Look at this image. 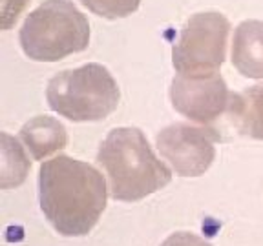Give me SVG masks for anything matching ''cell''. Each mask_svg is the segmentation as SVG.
Wrapping results in <instances>:
<instances>
[{
  "label": "cell",
  "instance_id": "1",
  "mask_svg": "<svg viewBox=\"0 0 263 246\" xmlns=\"http://www.w3.org/2000/svg\"><path fill=\"white\" fill-rule=\"evenodd\" d=\"M106 180L91 164L57 155L39 170V201L44 217L64 237H82L106 208Z\"/></svg>",
  "mask_w": 263,
  "mask_h": 246
},
{
  "label": "cell",
  "instance_id": "2",
  "mask_svg": "<svg viewBox=\"0 0 263 246\" xmlns=\"http://www.w3.org/2000/svg\"><path fill=\"white\" fill-rule=\"evenodd\" d=\"M97 164L106 173L108 192L115 201H141L172 180V172L137 128L111 130L99 146Z\"/></svg>",
  "mask_w": 263,
  "mask_h": 246
},
{
  "label": "cell",
  "instance_id": "3",
  "mask_svg": "<svg viewBox=\"0 0 263 246\" xmlns=\"http://www.w3.org/2000/svg\"><path fill=\"white\" fill-rule=\"evenodd\" d=\"M18 38L31 60L57 62L88 48L90 24L70 0H46L28 15Z\"/></svg>",
  "mask_w": 263,
  "mask_h": 246
},
{
  "label": "cell",
  "instance_id": "4",
  "mask_svg": "<svg viewBox=\"0 0 263 246\" xmlns=\"http://www.w3.org/2000/svg\"><path fill=\"white\" fill-rule=\"evenodd\" d=\"M48 106L73 122H95L111 115L121 100V91L110 71L101 64L66 70L48 82Z\"/></svg>",
  "mask_w": 263,
  "mask_h": 246
},
{
  "label": "cell",
  "instance_id": "5",
  "mask_svg": "<svg viewBox=\"0 0 263 246\" xmlns=\"http://www.w3.org/2000/svg\"><path fill=\"white\" fill-rule=\"evenodd\" d=\"M230 22L218 11L190 16L172 48V64L177 73L218 71L227 57Z\"/></svg>",
  "mask_w": 263,
  "mask_h": 246
},
{
  "label": "cell",
  "instance_id": "6",
  "mask_svg": "<svg viewBox=\"0 0 263 246\" xmlns=\"http://www.w3.org/2000/svg\"><path fill=\"white\" fill-rule=\"evenodd\" d=\"M234 93L218 71L210 73H177L170 86V100L183 117L216 128V122L229 117ZM218 130V128H216Z\"/></svg>",
  "mask_w": 263,
  "mask_h": 246
},
{
  "label": "cell",
  "instance_id": "7",
  "mask_svg": "<svg viewBox=\"0 0 263 246\" xmlns=\"http://www.w3.org/2000/svg\"><path fill=\"white\" fill-rule=\"evenodd\" d=\"M218 140L221 135L216 128L176 122L157 133L156 146L177 175L199 177L214 162Z\"/></svg>",
  "mask_w": 263,
  "mask_h": 246
},
{
  "label": "cell",
  "instance_id": "8",
  "mask_svg": "<svg viewBox=\"0 0 263 246\" xmlns=\"http://www.w3.org/2000/svg\"><path fill=\"white\" fill-rule=\"evenodd\" d=\"M232 66L249 78H263V20H245L232 38Z\"/></svg>",
  "mask_w": 263,
  "mask_h": 246
},
{
  "label": "cell",
  "instance_id": "9",
  "mask_svg": "<svg viewBox=\"0 0 263 246\" xmlns=\"http://www.w3.org/2000/svg\"><path fill=\"white\" fill-rule=\"evenodd\" d=\"M21 139L35 160H41L59 152L68 144V133L62 122L53 117L39 115L22 126Z\"/></svg>",
  "mask_w": 263,
  "mask_h": 246
},
{
  "label": "cell",
  "instance_id": "10",
  "mask_svg": "<svg viewBox=\"0 0 263 246\" xmlns=\"http://www.w3.org/2000/svg\"><path fill=\"white\" fill-rule=\"evenodd\" d=\"M227 120L241 135L263 140V84L234 93Z\"/></svg>",
  "mask_w": 263,
  "mask_h": 246
},
{
  "label": "cell",
  "instance_id": "11",
  "mask_svg": "<svg viewBox=\"0 0 263 246\" xmlns=\"http://www.w3.org/2000/svg\"><path fill=\"white\" fill-rule=\"evenodd\" d=\"M2 140V160H0V186L4 190L24 182L29 170V160L22 152L18 140L8 133L0 135Z\"/></svg>",
  "mask_w": 263,
  "mask_h": 246
},
{
  "label": "cell",
  "instance_id": "12",
  "mask_svg": "<svg viewBox=\"0 0 263 246\" xmlns=\"http://www.w3.org/2000/svg\"><path fill=\"white\" fill-rule=\"evenodd\" d=\"M93 15L103 18H123L136 13L141 0H79Z\"/></svg>",
  "mask_w": 263,
  "mask_h": 246
},
{
  "label": "cell",
  "instance_id": "13",
  "mask_svg": "<svg viewBox=\"0 0 263 246\" xmlns=\"http://www.w3.org/2000/svg\"><path fill=\"white\" fill-rule=\"evenodd\" d=\"M161 246H212V244L194 234L177 232V234H172L170 237L164 239V241L161 242Z\"/></svg>",
  "mask_w": 263,
  "mask_h": 246
},
{
  "label": "cell",
  "instance_id": "14",
  "mask_svg": "<svg viewBox=\"0 0 263 246\" xmlns=\"http://www.w3.org/2000/svg\"><path fill=\"white\" fill-rule=\"evenodd\" d=\"M28 0H2V18H4V29H8L13 22L18 18V13L26 6Z\"/></svg>",
  "mask_w": 263,
  "mask_h": 246
}]
</instances>
